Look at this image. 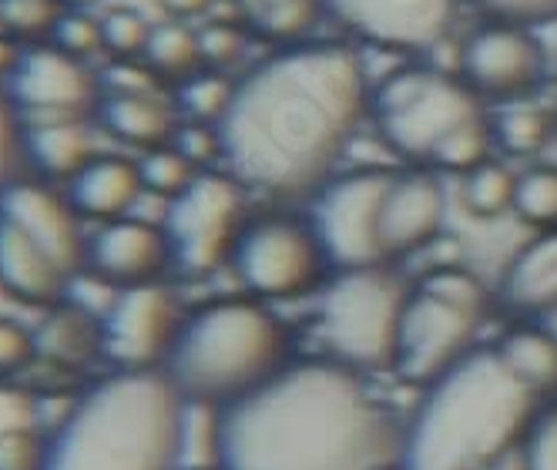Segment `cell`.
I'll use <instances>...</instances> for the list:
<instances>
[{"mask_svg": "<svg viewBox=\"0 0 557 470\" xmlns=\"http://www.w3.org/2000/svg\"><path fill=\"white\" fill-rule=\"evenodd\" d=\"M513 212L541 228L557 225V165H537L517 175Z\"/></svg>", "mask_w": 557, "mask_h": 470, "instance_id": "4dcf8cb0", "label": "cell"}, {"mask_svg": "<svg viewBox=\"0 0 557 470\" xmlns=\"http://www.w3.org/2000/svg\"><path fill=\"white\" fill-rule=\"evenodd\" d=\"M30 357H34V333H27L11 320H0V373L24 367Z\"/></svg>", "mask_w": 557, "mask_h": 470, "instance_id": "f6af8a7d", "label": "cell"}, {"mask_svg": "<svg viewBox=\"0 0 557 470\" xmlns=\"http://www.w3.org/2000/svg\"><path fill=\"white\" fill-rule=\"evenodd\" d=\"M101 125L128 145L158 148L175 135V114L154 95H108L101 101Z\"/></svg>", "mask_w": 557, "mask_h": 470, "instance_id": "cb8c5ba5", "label": "cell"}, {"mask_svg": "<svg viewBox=\"0 0 557 470\" xmlns=\"http://www.w3.org/2000/svg\"><path fill=\"white\" fill-rule=\"evenodd\" d=\"M101 349V320L82 306H58L34 330V352L58 367H82Z\"/></svg>", "mask_w": 557, "mask_h": 470, "instance_id": "603a6c76", "label": "cell"}, {"mask_svg": "<svg viewBox=\"0 0 557 470\" xmlns=\"http://www.w3.org/2000/svg\"><path fill=\"white\" fill-rule=\"evenodd\" d=\"M497 352L537 397L557 389V336L550 330L517 326L497 343Z\"/></svg>", "mask_w": 557, "mask_h": 470, "instance_id": "d4e9b609", "label": "cell"}, {"mask_svg": "<svg viewBox=\"0 0 557 470\" xmlns=\"http://www.w3.org/2000/svg\"><path fill=\"white\" fill-rule=\"evenodd\" d=\"M172 145L191 159L195 165L206 162V159H222V135L219 125L212 122H188V125H175Z\"/></svg>", "mask_w": 557, "mask_h": 470, "instance_id": "ab89813d", "label": "cell"}, {"mask_svg": "<svg viewBox=\"0 0 557 470\" xmlns=\"http://www.w3.org/2000/svg\"><path fill=\"white\" fill-rule=\"evenodd\" d=\"M185 317L182 306L162 283H138L117 289L101 312V349L117 370L165 367Z\"/></svg>", "mask_w": 557, "mask_h": 470, "instance_id": "7c38bea8", "label": "cell"}, {"mask_svg": "<svg viewBox=\"0 0 557 470\" xmlns=\"http://www.w3.org/2000/svg\"><path fill=\"white\" fill-rule=\"evenodd\" d=\"M544 74V54L524 24L494 21L470 34L460 51V77L484 98H528Z\"/></svg>", "mask_w": 557, "mask_h": 470, "instance_id": "5bb4252c", "label": "cell"}, {"mask_svg": "<svg viewBox=\"0 0 557 470\" xmlns=\"http://www.w3.org/2000/svg\"><path fill=\"white\" fill-rule=\"evenodd\" d=\"M198 45H202V64H212L215 71L228 67L246 48L243 27L235 24H209L206 30H198Z\"/></svg>", "mask_w": 557, "mask_h": 470, "instance_id": "f35d334b", "label": "cell"}, {"mask_svg": "<svg viewBox=\"0 0 557 470\" xmlns=\"http://www.w3.org/2000/svg\"><path fill=\"white\" fill-rule=\"evenodd\" d=\"M182 413L165 370H117L51 430L41 470H182Z\"/></svg>", "mask_w": 557, "mask_h": 470, "instance_id": "277c9868", "label": "cell"}, {"mask_svg": "<svg viewBox=\"0 0 557 470\" xmlns=\"http://www.w3.org/2000/svg\"><path fill=\"white\" fill-rule=\"evenodd\" d=\"M64 4H71V8H82V11H88L91 4H101V0H64Z\"/></svg>", "mask_w": 557, "mask_h": 470, "instance_id": "c3c4849f", "label": "cell"}, {"mask_svg": "<svg viewBox=\"0 0 557 470\" xmlns=\"http://www.w3.org/2000/svg\"><path fill=\"white\" fill-rule=\"evenodd\" d=\"M447 219V191L426 172L393 175L380 209V235L386 256H407L430 246Z\"/></svg>", "mask_w": 557, "mask_h": 470, "instance_id": "ac0fdd59", "label": "cell"}, {"mask_svg": "<svg viewBox=\"0 0 557 470\" xmlns=\"http://www.w3.org/2000/svg\"><path fill=\"white\" fill-rule=\"evenodd\" d=\"M541 397L494 349L473 352L426 383L404 426V470H491L528 437Z\"/></svg>", "mask_w": 557, "mask_h": 470, "instance_id": "3957f363", "label": "cell"}, {"mask_svg": "<svg viewBox=\"0 0 557 470\" xmlns=\"http://www.w3.org/2000/svg\"><path fill=\"white\" fill-rule=\"evenodd\" d=\"M528 470H557V407L537 410L524 437Z\"/></svg>", "mask_w": 557, "mask_h": 470, "instance_id": "74e56055", "label": "cell"}, {"mask_svg": "<svg viewBox=\"0 0 557 470\" xmlns=\"http://www.w3.org/2000/svg\"><path fill=\"white\" fill-rule=\"evenodd\" d=\"M491 148H494V128H491V122H487V118H473V122H467L460 132H454L441 148H436V154H433L430 162L447 169V172L463 175V172L476 169L481 162H487L491 159Z\"/></svg>", "mask_w": 557, "mask_h": 470, "instance_id": "d6a6232c", "label": "cell"}, {"mask_svg": "<svg viewBox=\"0 0 557 470\" xmlns=\"http://www.w3.org/2000/svg\"><path fill=\"white\" fill-rule=\"evenodd\" d=\"M487 14L507 24H531L557 17V0H476Z\"/></svg>", "mask_w": 557, "mask_h": 470, "instance_id": "7bdbcfd3", "label": "cell"}, {"mask_svg": "<svg viewBox=\"0 0 557 470\" xmlns=\"http://www.w3.org/2000/svg\"><path fill=\"white\" fill-rule=\"evenodd\" d=\"M54 48H61L64 54L71 58H91L104 48V30H101V21L91 17L88 11L74 8V11H64V17L58 21L54 27Z\"/></svg>", "mask_w": 557, "mask_h": 470, "instance_id": "e575fe53", "label": "cell"}, {"mask_svg": "<svg viewBox=\"0 0 557 470\" xmlns=\"http://www.w3.org/2000/svg\"><path fill=\"white\" fill-rule=\"evenodd\" d=\"M8 98L21 114H30L37 122L82 118L98 101V77L82 58H71L54 45L30 48L8 77Z\"/></svg>", "mask_w": 557, "mask_h": 470, "instance_id": "9a60e30c", "label": "cell"}, {"mask_svg": "<svg viewBox=\"0 0 557 470\" xmlns=\"http://www.w3.org/2000/svg\"><path fill=\"white\" fill-rule=\"evenodd\" d=\"M238 14L269 41H299L323 17L326 0H235Z\"/></svg>", "mask_w": 557, "mask_h": 470, "instance_id": "484cf974", "label": "cell"}, {"mask_svg": "<svg viewBox=\"0 0 557 470\" xmlns=\"http://www.w3.org/2000/svg\"><path fill=\"white\" fill-rule=\"evenodd\" d=\"M286 367V323L262 299H219L185 317L162 370L182 397L225 407Z\"/></svg>", "mask_w": 557, "mask_h": 470, "instance_id": "5b68a950", "label": "cell"}, {"mask_svg": "<svg viewBox=\"0 0 557 470\" xmlns=\"http://www.w3.org/2000/svg\"><path fill=\"white\" fill-rule=\"evenodd\" d=\"M145 61L154 74H169V77H188L195 67L202 64V45H198V30L185 27L182 21L169 24H154Z\"/></svg>", "mask_w": 557, "mask_h": 470, "instance_id": "f1b7e54d", "label": "cell"}, {"mask_svg": "<svg viewBox=\"0 0 557 470\" xmlns=\"http://www.w3.org/2000/svg\"><path fill=\"white\" fill-rule=\"evenodd\" d=\"M484 312L487 309L420 283L417 289H410L404 309L400 346H396L393 367L413 383H433L476 349L473 339Z\"/></svg>", "mask_w": 557, "mask_h": 470, "instance_id": "30bf717a", "label": "cell"}, {"mask_svg": "<svg viewBox=\"0 0 557 470\" xmlns=\"http://www.w3.org/2000/svg\"><path fill=\"white\" fill-rule=\"evenodd\" d=\"M101 30H104V48L114 51L117 58L145 54L148 37H151V24L132 8L111 11L108 17H101Z\"/></svg>", "mask_w": 557, "mask_h": 470, "instance_id": "d590c367", "label": "cell"}, {"mask_svg": "<svg viewBox=\"0 0 557 470\" xmlns=\"http://www.w3.org/2000/svg\"><path fill=\"white\" fill-rule=\"evenodd\" d=\"M101 82L108 88V95H151L154 88V71L151 67H138L132 61H117L111 64Z\"/></svg>", "mask_w": 557, "mask_h": 470, "instance_id": "ee69618b", "label": "cell"}, {"mask_svg": "<svg viewBox=\"0 0 557 470\" xmlns=\"http://www.w3.org/2000/svg\"><path fill=\"white\" fill-rule=\"evenodd\" d=\"M45 467V444L34 430L0 437V470H41Z\"/></svg>", "mask_w": 557, "mask_h": 470, "instance_id": "b9f144b4", "label": "cell"}, {"mask_svg": "<svg viewBox=\"0 0 557 470\" xmlns=\"http://www.w3.org/2000/svg\"><path fill=\"white\" fill-rule=\"evenodd\" d=\"M64 17V0H0V24L14 37L54 34Z\"/></svg>", "mask_w": 557, "mask_h": 470, "instance_id": "836d02e7", "label": "cell"}, {"mask_svg": "<svg viewBox=\"0 0 557 470\" xmlns=\"http://www.w3.org/2000/svg\"><path fill=\"white\" fill-rule=\"evenodd\" d=\"M460 0H326V11L356 37L396 51L441 45L457 21Z\"/></svg>", "mask_w": 557, "mask_h": 470, "instance_id": "4fadbf2b", "label": "cell"}, {"mask_svg": "<svg viewBox=\"0 0 557 470\" xmlns=\"http://www.w3.org/2000/svg\"><path fill=\"white\" fill-rule=\"evenodd\" d=\"M37 430V400L21 386L0 383V437Z\"/></svg>", "mask_w": 557, "mask_h": 470, "instance_id": "60d3db41", "label": "cell"}, {"mask_svg": "<svg viewBox=\"0 0 557 470\" xmlns=\"http://www.w3.org/2000/svg\"><path fill=\"white\" fill-rule=\"evenodd\" d=\"M0 219L14 222L21 232L41 246L67 276L74 280L88 259L82 219L71 199L45 188L41 182H11L0 188Z\"/></svg>", "mask_w": 557, "mask_h": 470, "instance_id": "2e32d148", "label": "cell"}, {"mask_svg": "<svg viewBox=\"0 0 557 470\" xmlns=\"http://www.w3.org/2000/svg\"><path fill=\"white\" fill-rule=\"evenodd\" d=\"M238 280L256 299H296L323 283L330 256L312 222L269 215L246 225L232 256Z\"/></svg>", "mask_w": 557, "mask_h": 470, "instance_id": "9c48e42d", "label": "cell"}, {"mask_svg": "<svg viewBox=\"0 0 557 470\" xmlns=\"http://www.w3.org/2000/svg\"><path fill=\"white\" fill-rule=\"evenodd\" d=\"M246 185L228 172H198L185 191L169 199L165 239L172 262L191 276H209L235 256L249 225Z\"/></svg>", "mask_w": 557, "mask_h": 470, "instance_id": "ba28073f", "label": "cell"}, {"mask_svg": "<svg viewBox=\"0 0 557 470\" xmlns=\"http://www.w3.org/2000/svg\"><path fill=\"white\" fill-rule=\"evenodd\" d=\"M145 182L135 162L122 154H95V159L71 178L67 199L77 209V215L88 219H122L135 209L141 199Z\"/></svg>", "mask_w": 557, "mask_h": 470, "instance_id": "ffe728a7", "label": "cell"}, {"mask_svg": "<svg viewBox=\"0 0 557 470\" xmlns=\"http://www.w3.org/2000/svg\"><path fill=\"white\" fill-rule=\"evenodd\" d=\"M491 128H494V145H500L507 154L531 159V154H537L550 141L554 122H550L547 108H541L528 98H517V101H504Z\"/></svg>", "mask_w": 557, "mask_h": 470, "instance_id": "4316f807", "label": "cell"}, {"mask_svg": "<svg viewBox=\"0 0 557 470\" xmlns=\"http://www.w3.org/2000/svg\"><path fill=\"white\" fill-rule=\"evenodd\" d=\"M404 463V426L336 360L289 363L222 407L219 470H386Z\"/></svg>", "mask_w": 557, "mask_h": 470, "instance_id": "7a4b0ae2", "label": "cell"}, {"mask_svg": "<svg viewBox=\"0 0 557 470\" xmlns=\"http://www.w3.org/2000/svg\"><path fill=\"white\" fill-rule=\"evenodd\" d=\"M24 159L54 182H71L95 159L91 132L82 118H58V122H34L24 128Z\"/></svg>", "mask_w": 557, "mask_h": 470, "instance_id": "7402d4cb", "label": "cell"}, {"mask_svg": "<svg viewBox=\"0 0 557 470\" xmlns=\"http://www.w3.org/2000/svg\"><path fill=\"white\" fill-rule=\"evenodd\" d=\"M367 111V74L349 48L293 45L235 82L219 122L225 172L275 199H299L326 185Z\"/></svg>", "mask_w": 557, "mask_h": 470, "instance_id": "6da1fadb", "label": "cell"}, {"mask_svg": "<svg viewBox=\"0 0 557 470\" xmlns=\"http://www.w3.org/2000/svg\"><path fill=\"white\" fill-rule=\"evenodd\" d=\"M410 286L383 265L339 269L320 302V330L333 360L370 373L396 363Z\"/></svg>", "mask_w": 557, "mask_h": 470, "instance_id": "8992f818", "label": "cell"}, {"mask_svg": "<svg viewBox=\"0 0 557 470\" xmlns=\"http://www.w3.org/2000/svg\"><path fill=\"white\" fill-rule=\"evenodd\" d=\"M504 302L517 312H557V225L513 256L504 276Z\"/></svg>", "mask_w": 557, "mask_h": 470, "instance_id": "44dd1931", "label": "cell"}, {"mask_svg": "<svg viewBox=\"0 0 557 470\" xmlns=\"http://www.w3.org/2000/svg\"><path fill=\"white\" fill-rule=\"evenodd\" d=\"M71 276L14 222L0 219V286L24 302H58Z\"/></svg>", "mask_w": 557, "mask_h": 470, "instance_id": "d6986e66", "label": "cell"}, {"mask_svg": "<svg viewBox=\"0 0 557 470\" xmlns=\"http://www.w3.org/2000/svg\"><path fill=\"white\" fill-rule=\"evenodd\" d=\"M88 269L108 286H138L154 283L158 272L172 262V249L162 225H151L145 219H111L88 243Z\"/></svg>", "mask_w": 557, "mask_h": 470, "instance_id": "e0dca14e", "label": "cell"}, {"mask_svg": "<svg viewBox=\"0 0 557 470\" xmlns=\"http://www.w3.org/2000/svg\"><path fill=\"white\" fill-rule=\"evenodd\" d=\"M232 95H235V82L222 71H195L182 77V85H178V104L191 122L219 125Z\"/></svg>", "mask_w": 557, "mask_h": 470, "instance_id": "f546056e", "label": "cell"}, {"mask_svg": "<svg viewBox=\"0 0 557 470\" xmlns=\"http://www.w3.org/2000/svg\"><path fill=\"white\" fill-rule=\"evenodd\" d=\"M21 54H24V51L17 48L14 37L0 34V77H11V74H14V67H17Z\"/></svg>", "mask_w": 557, "mask_h": 470, "instance_id": "bcb514c9", "label": "cell"}, {"mask_svg": "<svg viewBox=\"0 0 557 470\" xmlns=\"http://www.w3.org/2000/svg\"><path fill=\"white\" fill-rule=\"evenodd\" d=\"M138 172H141L145 191L175 199L178 191H185L191 185V178L198 175V165L191 159H185V154L169 141V145L148 148L145 159L138 162Z\"/></svg>", "mask_w": 557, "mask_h": 470, "instance_id": "1f68e13d", "label": "cell"}, {"mask_svg": "<svg viewBox=\"0 0 557 470\" xmlns=\"http://www.w3.org/2000/svg\"><path fill=\"white\" fill-rule=\"evenodd\" d=\"M165 11H172L175 17H198L212 8V0H162Z\"/></svg>", "mask_w": 557, "mask_h": 470, "instance_id": "7dc6e473", "label": "cell"}, {"mask_svg": "<svg viewBox=\"0 0 557 470\" xmlns=\"http://www.w3.org/2000/svg\"><path fill=\"white\" fill-rule=\"evenodd\" d=\"M393 175L389 172H349L320 188L312 228L336 269L383 265L386 246L380 235V209Z\"/></svg>", "mask_w": 557, "mask_h": 470, "instance_id": "8fae6325", "label": "cell"}, {"mask_svg": "<svg viewBox=\"0 0 557 470\" xmlns=\"http://www.w3.org/2000/svg\"><path fill=\"white\" fill-rule=\"evenodd\" d=\"M24 122L8 91H0V188L14 182V172L24 159Z\"/></svg>", "mask_w": 557, "mask_h": 470, "instance_id": "8d00e7d4", "label": "cell"}, {"mask_svg": "<svg viewBox=\"0 0 557 470\" xmlns=\"http://www.w3.org/2000/svg\"><path fill=\"white\" fill-rule=\"evenodd\" d=\"M460 195L463 206L473 219H500L513 212V195H517V175L500 162H481L476 169L460 175Z\"/></svg>", "mask_w": 557, "mask_h": 470, "instance_id": "83f0119b", "label": "cell"}, {"mask_svg": "<svg viewBox=\"0 0 557 470\" xmlns=\"http://www.w3.org/2000/svg\"><path fill=\"white\" fill-rule=\"evenodd\" d=\"M380 135L407 159L430 162L454 132L484 118L481 95L463 77L430 67H404L389 74L370 95Z\"/></svg>", "mask_w": 557, "mask_h": 470, "instance_id": "52a82bcc", "label": "cell"}]
</instances>
